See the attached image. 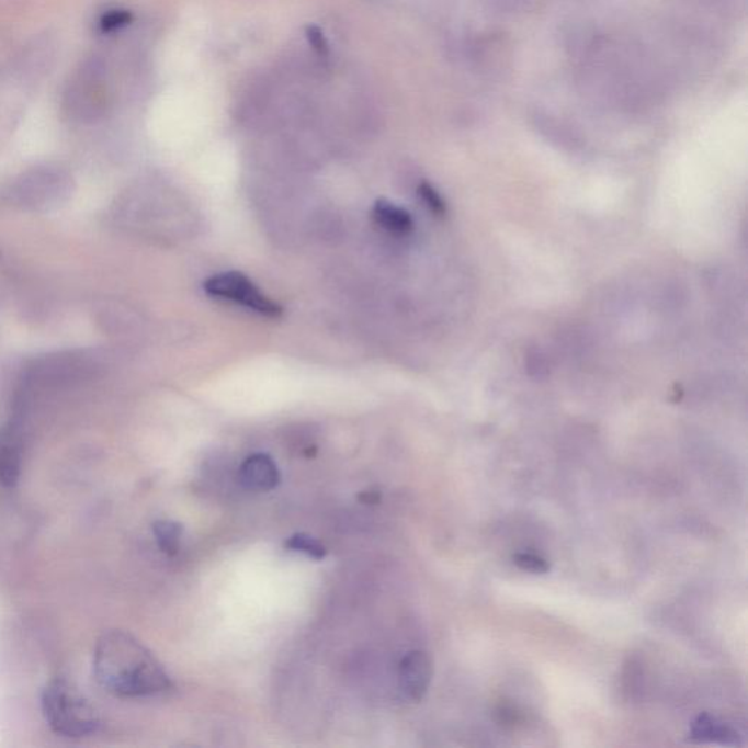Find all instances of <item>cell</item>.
Masks as SVG:
<instances>
[{"label":"cell","mask_w":748,"mask_h":748,"mask_svg":"<svg viewBox=\"0 0 748 748\" xmlns=\"http://www.w3.org/2000/svg\"><path fill=\"white\" fill-rule=\"evenodd\" d=\"M307 39H309L311 47H314L316 52H319L320 55L328 52L329 46L327 38L324 37L322 31H320L318 26H309V29H307Z\"/></svg>","instance_id":"16"},{"label":"cell","mask_w":748,"mask_h":748,"mask_svg":"<svg viewBox=\"0 0 748 748\" xmlns=\"http://www.w3.org/2000/svg\"><path fill=\"white\" fill-rule=\"evenodd\" d=\"M70 180L61 171L43 169L22 175L15 195L24 206L46 209L57 204L69 193Z\"/></svg>","instance_id":"5"},{"label":"cell","mask_w":748,"mask_h":748,"mask_svg":"<svg viewBox=\"0 0 748 748\" xmlns=\"http://www.w3.org/2000/svg\"><path fill=\"white\" fill-rule=\"evenodd\" d=\"M132 20H134V16H132L129 11L112 9V11L104 12L103 16L100 18L99 29L104 34L114 33V31L125 29L126 25L131 24Z\"/></svg>","instance_id":"13"},{"label":"cell","mask_w":748,"mask_h":748,"mask_svg":"<svg viewBox=\"0 0 748 748\" xmlns=\"http://www.w3.org/2000/svg\"><path fill=\"white\" fill-rule=\"evenodd\" d=\"M433 679V661L422 650L405 655L399 666V689L409 702H421Z\"/></svg>","instance_id":"6"},{"label":"cell","mask_w":748,"mask_h":748,"mask_svg":"<svg viewBox=\"0 0 748 748\" xmlns=\"http://www.w3.org/2000/svg\"><path fill=\"white\" fill-rule=\"evenodd\" d=\"M97 683L118 698H143L170 688L157 659L125 632H107L97 641L92 659Z\"/></svg>","instance_id":"1"},{"label":"cell","mask_w":748,"mask_h":748,"mask_svg":"<svg viewBox=\"0 0 748 748\" xmlns=\"http://www.w3.org/2000/svg\"><path fill=\"white\" fill-rule=\"evenodd\" d=\"M373 218L383 230L389 231L392 235L405 236L413 228L411 215L386 200H378L374 204Z\"/></svg>","instance_id":"9"},{"label":"cell","mask_w":748,"mask_h":748,"mask_svg":"<svg viewBox=\"0 0 748 748\" xmlns=\"http://www.w3.org/2000/svg\"><path fill=\"white\" fill-rule=\"evenodd\" d=\"M420 196L422 197V200H424L426 204L429 205V208L433 211V213L435 214L444 213L442 197L439 196V193L435 192L434 189L431 188L429 183L421 184Z\"/></svg>","instance_id":"15"},{"label":"cell","mask_w":748,"mask_h":748,"mask_svg":"<svg viewBox=\"0 0 748 748\" xmlns=\"http://www.w3.org/2000/svg\"><path fill=\"white\" fill-rule=\"evenodd\" d=\"M42 711L48 727L57 736L83 738L100 727L99 712L79 689L66 680H52L44 688Z\"/></svg>","instance_id":"2"},{"label":"cell","mask_w":748,"mask_h":748,"mask_svg":"<svg viewBox=\"0 0 748 748\" xmlns=\"http://www.w3.org/2000/svg\"><path fill=\"white\" fill-rule=\"evenodd\" d=\"M21 473V435L13 424L0 430V483L15 486Z\"/></svg>","instance_id":"8"},{"label":"cell","mask_w":748,"mask_h":748,"mask_svg":"<svg viewBox=\"0 0 748 748\" xmlns=\"http://www.w3.org/2000/svg\"><path fill=\"white\" fill-rule=\"evenodd\" d=\"M240 481L248 490H274L281 481L279 466L267 453H253L240 466Z\"/></svg>","instance_id":"7"},{"label":"cell","mask_w":748,"mask_h":748,"mask_svg":"<svg viewBox=\"0 0 748 748\" xmlns=\"http://www.w3.org/2000/svg\"><path fill=\"white\" fill-rule=\"evenodd\" d=\"M692 736L694 740L721 741L724 745H732V743L736 745L737 741V734L732 728L716 724V721L706 714L699 716L696 723H694Z\"/></svg>","instance_id":"10"},{"label":"cell","mask_w":748,"mask_h":748,"mask_svg":"<svg viewBox=\"0 0 748 748\" xmlns=\"http://www.w3.org/2000/svg\"><path fill=\"white\" fill-rule=\"evenodd\" d=\"M154 535H156L158 547L167 556H175L180 549L183 526L173 521H158L154 523Z\"/></svg>","instance_id":"11"},{"label":"cell","mask_w":748,"mask_h":748,"mask_svg":"<svg viewBox=\"0 0 748 748\" xmlns=\"http://www.w3.org/2000/svg\"><path fill=\"white\" fill-rule=\"evenodd\" d=\"M66 107L79 118L100 116L107 100L105 69L100 60H90L73 75L65 94Z\"/></svg>","instance_id":"4"},{"label":"cell","mask_w":748,"mask_h":748,"mask_svg":"<svg viewBox=\"0 0 748 748\" xmlns=\"http://www.w3.org/2000/svg\"><path fill=\"white\" fill-rule=\"evenodd\" d=\"M381 491L374 490L363 491L362 495L359 496V500L364 505H376L378 501H381Z\"/></svg>","instance_id":"17"},{"label":"cell","mask_w":748,"mask_h":748,"mask_svg":"<svg viewBox=\"0 0 748 748\" xmlns=\"http://www.w3.org/2000/svg\"><path fill=\"white\" fill-rule=\"evenodd\" d=\"M513 562L519 569L531 571V574L544 575L549 571L547 560H544L543 557L535 556V554H517V556L513 557Z\"/></svg>","instance_id":"14"},{"label":"cell","mask_w":748,"mask_h":748,"mask_svg":"<svg viewBox=\"0 0 748 748\" xmlns=\"http://www.w3.org/2000/svg\"><path fill=\"white\" fill-rule=\"evenodd\" d=\"M284 545L290 552L306 554L307 557L314 558V560H324L328 556V548L319 540H316L315 536L305 534V532H298V534L290 536Z\"/></svg>","instance_id":"12"},{"label":"cell","mask_w":748,"mask_h":748,"mask_svg":"<svg viewBox=\"0 0 748 748\" xmlns=\"http://www.w3.org/2000/svg\"><path fill=\"white\" fill-rule=\"evenodd\" d=\"M204 290L211 297L236 303L267 318L279 319L284 314L279 303L263 294L257 284L241 272L230 271L211 276L205 281Z\"/></svg>","instance_id":"3"}]
</instances>
